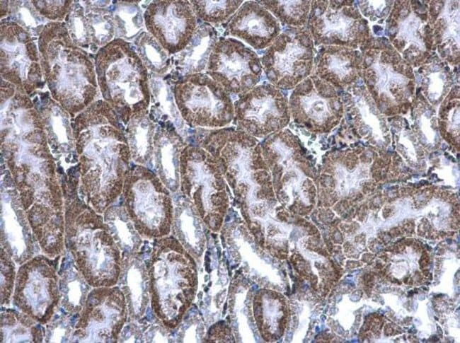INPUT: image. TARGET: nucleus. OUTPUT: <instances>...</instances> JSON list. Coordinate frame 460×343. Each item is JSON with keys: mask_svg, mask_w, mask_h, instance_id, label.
<instances>
[{"mask_svg": "<svg viewBox=\"0 0 460 343\" xmlns=\"http://www.w3.org/2000/svg\"><path fill=\"white\" fill-rule=\"evenodd\" d=\"M197 18L209 24L226 23L243 3L242 0L190 1Z\"/></svg>", "mask_w": 460, "mask_h": 343, "instance_id": "nucleus-13", "label": "nucleus"}, {"mask_svg": "<svg viewBox=\"0 0 460 343\" xmlns=\"http://www.w3.org/2000/svg\"><path fill=\"white\" fill-rule=\"evenodd\" d=\"M173 91L183 119L192 126L221 127L231 119L229 93L205 73L179 78Z\"/></svg>", "mask_w": 460, "mask_h": 343, "instance_id": "nucleus-1", "label": "nucleus"}, {"mask_svg": "<svg viewBox=\"0 0 460 343\" xmlns=\"http://www.w3.org/2000/svg\"><path fill=\"white\" fill-rule=\"evenodd\" d=\"M260 59L263 71L271 84L291 89L311 71L312 42L302 29L289 28L279 34Z\"/></svg>", "mask_w": 460, "mask_h": 343, "instance_id": "nucleus-3", "label": "nucleus"}, {"mask_svg": "<svg viewBox=\"0 0 460 343\" xmlns=\"http://www.w3.org/2000/svg\"><path fill=\"white\" fill-rule=\"evenodd\" d=\"M178 132L167 129L158 135L157 158L170 185L176 184L184 144Z\"/></svg>", "mask_w": 460, "mask_h": 343, "instance_id": "nucleus-11", "label": "nucleus"}, {"mask_svg": "<svg viewBox=\"0 0 460 343\" xmlns=\"http://www.w3.org/2000/svg\"><path fill=\"white\" fill-rule=\"evenodd\" d=\"M357 53L337 47L321 49L317 57L318 74L336 86L352 81L359 63Z\"/></svg>", "mask_w": 460, "mask_h": 343, "instance_id": "nucleus-10", "label": "nucleus"}, {"mask_svg": "<svg viewBox=\"0 0 460 343\" xmlns=\"http://www.w3.org/2000/svg\"><path fill=\"white\" fill-rule=\"evenodd\" d=\"M100 82L108 99L124 104L125 112L145 106L148 98L146 72L141 61L124 41L109 45L100 57Z\"/></svg>", "mask_w": 460, "mask_h": 343, "instance_id": "nucleus-2", "label": "nucleus"}, {"mask_svg": "<svg viewBox=\"0 0 460 343\" xmlns=\"http://www.w3.org/2000/svg\"><path fill=\"white\" fill-rule=\"evenodd\" d=\"M235 108L239 126L256 136L280 129L287 122L285 97L271 83L255 86L236 102Z\"/></svg>", "mask_w": 460, "mask_h": 343, "instance_id": "nucleus-6", "label": "nucleus"}, {"mask_svg": "<svg viewBox=\"0 0 460 343\" xmlns=\"http://www.w3.org/2000/svg\"><path fill=\"white\" fill-rule=\"evenodd\" d=\"M218 38L212 25L206 23L198 25L186 47L171 58L173 74H178L180 78L203 73Z\"/></svg>", "mask_w": 460, "mask_h": 343, "instance_id": "nucleus-9", "label": "nucleus"}, {"mask_svg": "<svg viewBox=\"0 0 460 343\" xmlns=\"http://www.w3.org/2000/svg\"><path fill=\"white\" fill-rule=\"evenodd\" d=\"M283 25L298 28L306 21L309 11V1H258Z\"/></svg>", "mask_w": 460, "mask_h": 343, "instance_id": "nucleus-12", "label": "nucleus"}, {"mask_svg": "<svg viewBox=\"0 0 460 343\" xmlns=\"http://www.w3.org/2000/svg\"><path fill=\"white\" fill-rule=\"evenodd\" d=\"M46 279L38 272H33L22 291L28 304L31 309L33 308V313L38 316L43 314L51 300Z\"/></svg>", "mask_w": 460, "mask_h": 343, "instance_id": "nucleus-15", "label": "nucleus"}, {"mask_svg": "<svg viewBox=\"0 0 460 343\" xmlns=\"http://www.w3.org/2000/svg\"><path fill=\"white\" fill-rule=\"evenodd\" d=\"M61 303L68 310L79 311L88 292L87 286L73 264L70 263L59 279Z\"/></svg>", "mask_w": 460, "mask_h": 343, "instance_id": "nucleus-14", "label": "nucleus"}, {"mask_svg": "<svg viewBox=\"0 0 460 343\" xmlns=\"http://www.w3.org/2000/svg\"><path fill=\"white\" fill-rule=\"evenodd\" d=\"M226 34L255 50L269 47L281 32L277 19L258 1L243 2L226 23Z\"/></svg>", "mask_w": 460, "mask_h": 343, "instance_id": "nucleus-8", "label": "nucleus"}, {"mask_svg": "<svg viewBox=\"0 0 460 343\" xmlns=\"http://www.w3.org/2000/svg\"><path fill=\"white\" fill-rule=\"evenodd\" d=\"M262 64L258 55L240 40L219 37L209 55L205 74L232 94H244L259 83Z\"/></svg>", "mask_w": 460, "mask_h": 343, "instance_id": "nucleus-4", "label": "nucleus"}, {"mask_svg": "<svg viewBox=\"0 0 460 343\" xmlns=\"http://www.w3.org/2000/svg\"><path fill=\"white\" fill-rule=\"evenodd\" d=\"M71 328L72 327L67 320H56L54 323L48 325L46 336L47 342H67Z\"/></svg>", "mask_w": 460, "mask_h": 343, "instance_id": "nucleus-16", "label": "nucleus"}, {"mask_svg": "<svg viewBox=\"0 0 460 343\" xmlns=\"http://www.w3.org/2000/svg\"><path fill=\"white\" fill-rule=\"evenodd\" d=\"M146 25L169 54L183 50L192 38L197 18L190 1L152 2L144 13Z\"/></svg>", "mask_w": 460, "mask_h": 343, "instance_id": "nucleus-5", "label": "nucleus"}, {"mask_svg": "<svg viewBox=\"0 0 460 343\" xmlns=\"http://www.w3.org/2000/svg\"><path fill=\"white\" fill-rule=\"evenodd\" d=\"M358 17L348 1H314L309 22L316 44L356 45Z\"/></svg>", "mask_w": 460, "mask_h": 343, "instance_id": "nucleus-7", "label": "nucleus"}]
</instances>
